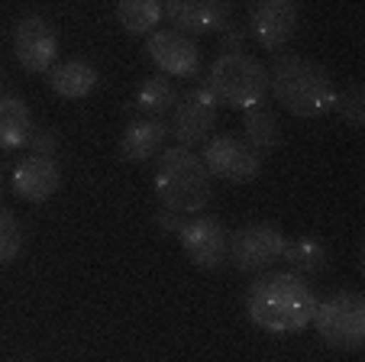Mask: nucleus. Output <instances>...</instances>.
I'll return each mask as SVG.
<instances>
[{
  "instance_id": "obj_4",
  "label": "nucleus",
  "mask_w": 365,
  "mask_h": 362,
  "mask_svg": "<svg viewBox=\"0 0 365 362\" xmlns=\"http://www.w3.org/2000/svg\"><path fill=\"white\" fill-rule=\"evenodd\" d=\"M217 104H230V107H259L265 104L269 94V69H265L255 55L233 52V55H217L207 71V84Z\"/></svg>"
},
{
  "instance_id": "obj_6",
  "label": "nucleus",
  "mask_w": 365,
  "mask_h": 362,
  "mask_svg": "<svg viewBox=\"0 0 365 362\" xmlns=\"http://www.w3.org/2000/svg\"><path fill=\"white\" fill-rule=\"evenodd\" d=\"M284 236L282 226L275 223H246L236 233H230V256L227 262H233L240 272H269L275 262H282L284 256Z\"/></svg>"
},
{
  "instance_id": "obj_16",
  "label": "nucleus",
  "mask_w": 365,
  "mask_h": 362,
  "mask_svg": "<svg viewBox=\"0 0 365 362\" xmlns=\"http://www.w3.org/2000/svg\"><path fill=\"white\" fill-rule=\"evenodd\" d=\"M33 114H29V104L20 94H4L0 97V149L16 152L29 143V133H33Z\"/></svg>"
},
{
  "instance_id": "obj_20",
  "label": "nucleus",
  "mask_w": 365,
  "mask_h": 362,
  "mask_svg": "<svg viewBox=\"0 0 365 362\" xmlns=\"http://www.w3.org/2000/svg\"><path fill=\"white\" fill-rule=\"evenodd\" d=\"M178 88H175L172 78L165 75H155V78H145L143 88H139L136 94V104H133V110L143 116H165L168 110H175V104H178Z\"/></svg>"
},
{
  "instance_id": "obj_24",
  "label": "nucleus",
  "mask_w": 365,
  "mask_h": 362,
  "mask_svg": "<svg viewBox=\"0 0 365 362\" xmlns=\"http://www.w3.org/2000/svg\"><path fill=\"white\" fill-rule=\"evenodd\" d=\"M58 146H62V139H58V133L52 130V126H33V133H29V156H39V159H56Z\"/></svg>"
},
{
  "instance_id": "obj_26",
  "label": "nucleus",
  "mask_w": 365,
  "mask_h": 362,
  "mask_svg": "<svg viewBox=\"0 0 365 362\" xmlns=\"http://www.w3.org/2000/svg\"><path fill=\"white\" fill-rule=\"evenodd\" d=\"M155 223H159V230L175 233V236H178V230L185 226V217H181V213H172V211H159L155 213Z\"/></svg>"
},
{
  "instance_id": "obj_14",
  "label": "nucleus",
  "mask_w": 365,
  "mask_h": 362,
  "mask_svg": "<svg viewBox=\"0 0 365 362\" xmlns=\"http://www.w3.org/2000/svg\"><path fill=\"white\" fill-rule=\"evenodd\" d=\"M14 194L20 201H29V204H42L52 194L62 188V171H58L56 159H39V156H26L16 162L14 169Z\"/></svg>"
},
{
  "instance_id": "obj_17",
  "label": "nucleus",
  "mask_w": 365,
  "mask_h": 362,
  "mask_svg": "<svg viewBox=\"0 0 365 362\" xmlns=\"http://www.w3.org/2000/svg\"><path fill=\"white\" fill-rule=\"evenodd\" d=\"M101 75L94 65L81 62V59H68V62H56V69L48 71V88L65 101H81L97 88Z\"/></svg>"
},
{
  "instance_id": "obj_7",
  "label": "nucleus",
  "mask_w": 365,
  "mask_h": 362,
  "mask_svg": "<svg viewBox=\"0 0 365 362\" xmlns=\"http://www.w3.org/2000/svg\"><path fill=\"white\" fill-rule=\"evenodd\" d=\"M178 239H181V249L187 253V259L197 268H210L214 272L230 256V230L214 213H197V217L185 220V226L178 230Z\"/></svg>"
},
{
  "instance_id": "obj_27",
  "label": "nucleus",
  "mask_w": 365,
  "mask_h": 362,
  "mask_svg": "<svg viewBox=\"0 0 365 362\" xmlns=\"http://www.w3.org/2000/svg\"><path fill=\"white\" fill-rule=\"evenodd\" d=\"M10 362H26V359H10Z\"/></svg>"
},
{
  "instance_id": "obj_13",
  "label": "nucleus",
  "mask_w": 365,
  "mask_h": 362,
  "mask_svg": "<svg viewBox=\"0 0 365 362\" xmlns=\"http://www.w3.org/2000/svg\"><path fill=\"white\" fill-rule=\"evenodd\" d=\"M162 14L172 20L181 36L220 33L230 23V4L223 0H165Z\"/></svg>"
},
{
  "instance_id": "obj_10",
  "label": "nucleus",
  "mask_w": 365,
  "mask_h": 362,
  "mask_svg": "<svg viewBox=\"0 0 365 362\" xmlns=\"http://www.w3.org/2000/svg\"><path fill=\"white\" fill-rule=\"evenodd\" d=\"M217 107L220 104L207 88H191L185 97H178V104L172 110V126H168L172 136L178 139V146L194 149V146L207 143L217 124Z\"/></svg>"
},
{
  "instance_id": "obj_21",
  "label": "nucleus",
  "mask_w": 365,
  "mask_h": 362,
  "mask_svg": "<svg viewBox=\"0 0 365 362\" xmlns=\"http://www.w3.org/2000/svg\"><path fill=\"white\" fill-rule=\"evenodd\" d=\"M162 4L159 0H120L117 4V23L130 36H149L162 23Z\"/></svg>"
},
{
  "instance_id": "obj_9",
  "label": "nucleus",
  "mask_w": 365,
  "mask_h": 362,
  "mask_svg": "<svg viewBox=\"0 0 365 362\" xmlns=\"http://www.w3.org/2000/svg\"><path fill=\"white\" fill-rule=\"evenodd\" d=\"M200 162H204V169L210 171V178L236 181V185L252 181V178H259V171H262V159L255 156L242 139L230 136V133L207 139Z\"/></svg>"
},
{
  "instance_id": "obj_25",
  "label": "nucleus",
  "mask_w": 365,
  "mask_h": 362,
  "mask_svg": "<svg viewBox=\"0 0 365 362\" xmlns=\"http://www.w3.org/2000/svg\"><path fill=\"white\" fill-rule=\"evenodd\" d=\"M246 29L240 26V23H227V26L220 29V55H233V52H242V46H246Z\"/></svg>"
},
{
  "instance_id": "obj_15",
  "label": "nucleus",
  "mask_w": 365,
  "mask_h": 362,
  "mask_svg": "<svg viewBox=\"0 0 365 362\" xmlns=\"http://www.w3.org/2000/svg\"><path fill=\"white\" fill-rule=\"evenodd\" d=\"M172 136V130H168L165 120H159V116H139V120H133L130 126H126L123 139H120V156L126 159V162H149L155 152L162 149V143Z\"/></svg>"
},
{
  "instance_id": "obj_1",
  "label": "nucleus",
  "mask_w": 365,
  "mask_h": 362,
  "mask_svg": "<svg viewBox=\"0 0 365 362\" xmlns=\"http://www.w3.org/2000/svg\"><path fill=\"white\" fill-rule=\"evenodd\" d=\"M317 294L304 275L291 272H259L246 288V314L265 333H301L314 321Z\"/></svg>"
},
{
  "instance_id": "obj_23",
  "label": "nucleus",
  "mask_w": 365,
  "mask_h": 362,
  "mask_svg": "<svg viewBox=\"0 0 365 362\" xmlns=\"http://www.w3.org/2000/svg\"><path fill=\"white\" fill-rule=\"evenodd\" d=\"M23 253V223L0 207V266L14 262Z\"/></svg>"
},
{
  "instance_id": "obj_19",
  "label": "nucleus",
  "mask_w": 365,
  "mask_h": 362,
  "mask_svg": "<svg viewBox=\"0 0 365 362\" xmlns=\"http://www.w3.org/2000/svg\"><path fill=\"white\" fill-rule=\"evenodd\" d=\"M282 259L288 262V268L297 275H317V272H324L327 262H330V249H327V243L320 236L304 233V236H294L284 243Z\"/></svg>"
},
{
  "instance_id": "obj_22",
  "label": "nucleus",
  "mask_w": 365,
  "mask_h": 362,
  "mask_svg": "<svg viewBox=\"0 0 365 362\" xmlns=\"http://www.w3.org/2000/svg\"><path fill=\"white\" fill-rule=\"evenodd\" d=\"M333 110H339V116H343V124L349 126V130H362L365 126V88L362 81H352L349 88H343L336 94V101H333Z\"/></svg>"
},
{
  "instance_id": "obj_2",
  "label": "nucleus",
  "mask_w": 365,
  "mask_h": 362,
  "mask_svg": "<svg viewBox=\"0 0 365 362\" xmlns=\"http://www.w3.org/2000/svg\"><path fill=\"white\" fill-rule=\"evenodd\" d=\"M269 91L288 114L304 116V120L330 114L336 101L330 71L301 55H278L269 69Z\"/></svg>"
},
{
  "instance_id": "obj_11",
  "label": "nucleus",
  "mask_w": 365,
  "mask_h": 362,
  "mask_svg": "<svg viewBox=\"0 0 365 362\" xmlns=\"http://www.w3.org/2000/svg\"><path fill=\"white\" fill-rule=\"evenodd\" d=\"M145 55L165 78H194L200 71V49L178 29H155L145 36Z\"/></svg>"
},
{
  "instance_id": "obj_12",
  "label": "nucleus",
  "mask_w": 365,
  "mask_h": 362,
  "mask_svg": "<svg viewBox=\"0 0 365 362\" xmlns=\"http://www.w3.org/2000/svg\"><path fill=\"white\" fill-rule=\"evenodd\" d=\"M297 23H301V14L291 0H262L249 10V29H252L255 42L269 52H278L294 39Z\"/></svg>"
},
{
  "instance_id": "obj_18",
  "label": "nucleus",
  "mask_w": 365,
  "mask_h": 362,
  "mask_svg": "<svg viewBox=\"0 0 365 362\" xmlns=\"http://www.w3.org/2000/svg\"><path fill=\"white\" fill-rule=\"evenodd\" d=\"M242 133H246V139H242V143H246L259 159H265L272 149H278V143H282V126H278V116L272 114L265 104L242 110Z\"/></svg>"
},
{
  "instance_id": "obj_5",
  "label": "nucleus",
  "mask_w": 365,
  "mask_h": 362,
  "mask_svg": "<svg viewBox=\"0 0 365 362\" xmlns=\"http://www.w3.org/2000/svg\"><path fill=\"white\" fill-rule=\"evenodd\" d=\"M314 327L320 340L343 353H359L365 346V298L352 288L327 294L314 308Z\"/></svg>"
},
{
  "instance_id": "obj_8",
  "label": "nucleus",
  "mask_w": 365,
  "mask_h": 362,
  "mask_svg": "<svg viewBox=\"0 0 365 362\" xmlns=\"http://www.w3.org/2000/svg\"><path fill=\"white\" fill-rule=\"evenodd\" d=\"M14 55L16 62L33 75H48L58 59V36L52 23L39 14H29L14 29Z\"/></svg>"
},
{
  "instance_id": "obj_3",
  "label": "nucleus",
  "mask_w": 365,
  "mask_h": 362,
  "mask_svg": "<svg viewBox=\"0 0 365 362\" xmlns=\"http://www.w3.org/2000/svg\"><path fill=\"white\" fill-rule=\"evenodd\" d=\"M155 194L159 204L172 213H194L207 211L210 198H214V185H210V171L204 169L200 156H194L185 146H172L159 156L155 165Z\"/></svg>"
}]
</instances>
